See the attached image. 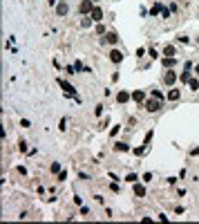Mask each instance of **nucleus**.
Here are the masks:
<instances>
[{
	"label": "nucleus",
	"mask_w": 199,
	"mask_h": 224,
	"mask_svg": "<svg viewBox=\"0 0 199 224\" xmlns=\"http://www.w3.org/2000/svg\"><path fill=\"white\" fill-rule=\"evenodd\" d=\"M58 85L63 88V92H65V94H70V97H74V99H76V101H81V99L76 97V90H74V88L70 85V83H65L63 79H58Z\"/></svg>",
	"instance_id": "1"
},
{
	"label": "nucleus",
	"mask_w": 199,
	"mask_h": 224,
	"mask_svg": "<svg viewBox=\"0 0 199 224\" xmlns=\"http://www.w3.org/2000/svg\"><path fill=\"white\" fill-rule=\"evenodd\" d=\"M78 9H81V14H92V9H94V5H92V0H81V5H78Z\"/></svg>",
	"instance_id": "2"
},
{
	"label": "nucleus",
	"mask_w": 199,
	"mask_h": 224,
	"mask_svg": "<svg viewBox=\"0 0 199 224\" xmlns=\"http://www.w3.org/2000/svg\"><path fill=\"white\" fill-rule=\"evenodd\" d=\"M159 108H161V101H159V99H152V101H148V103H146V110H148V112H157Z\"/></svg>",
	"instance_id": "3"
},
{
	"label": "nucleus",
	"mask_w": 199,
	"mask_h": 224,
	"mask_svg": "<svg viewBox=\"0 0 199 224\" xmlns=\"http://www.w3.org/2000/svg\"><path fill=\"white\" fill-rule=\"evenodd\" d=\"M90 18H92L94 23H101V18H103V9H101V7H94V9H92V14H90Z\"/></svg>",
	"instance_id": "4"
},
{
	"label": "nucleus",
	"mask_w": 199,
	"mask_h": 224,
	"mask_svg": "<svg viewBox=\"0 0 199 224\" xmlns=\"http://www.w3.org/2000/svg\"><path fill=\"white\" fill-rule=\"evenodd\" d=\"M67 11H70L67 2H58V5H56V14H58V16H67Z\"/></svg>",
	"instance_id": "5"
},
{
	"label": "nucleus",
	"mask_w": 199,
	"mask_h": 224,
	"mask_svg": "<svg viewBox=\"0 0 199 224\" xmlns=\"http://www.w3.org/2000/svg\"><path fill=\"white\" fill-rule=\"evenodd\" d=\"M105 41H108L110 45H116V43H119V34H116V32H108V34H105Z\"/></svg>",
	"instance_id": "6"
},
{
	"label": "nucleus",
	"mask_w": 199,
	"mask_h": 224,
	"mask_svg": "<svg viewBox=\"0 0 199 224\" xmlns=\"http://www.w3.org/2000/svg\"><path fill=\"white\" fill-rule=\"evenodd\" d=\"M110 61H112V63H121V61H123V54H121L119 50H112V52H110Z\"/></svg>",
	"instance_id": "7"
},
{
	"label": "nucleus",
	"mask_w": 199,
	"mask_h": 224,
	"mask_svg": "<svg viewBox=\"0 0 199 224\" xmlns=\"http://www.w3.org/2000/svg\"><path fill=\"white\" fill-rule=\"evenodd\" d=\"M175 81H177V74H175V72H166V76H163V83H166V85H172Z\"/></svg>",
	"instance_id": "8"
},
{
	"label": "nucleus",
	"mask_w": 199,
	"mask_h": 224,
	"mask_svg": "<svg viewBox=\"0 0 199 224\" xmlns=\"http://www.w3.org/2000/svg\"><path fill=\"white\" fill-rule=\"evenodd\" d=\"M130 99H132V94H128V92H119V94H116V101H119V103H128Z\"/></svg>",
	"instance_id": "9"
},
{
	"label": "nucleus",
	"mask_w": 199,
	"mask_h": 224,
	"mask_svg": "<svg viewBox=\"0 0 199 224\" xmlns=\"http://www.w3.org/2000/svg\"><path fill=\"white\" fill-rule=\"evenodd\" d=\"M143 99H146V94H143L141 90H134V92H132V101H137V103H141Z\"/></svg>",
	"instance_id": "10"
},
{
	"label": "nucleus",
	"mask_w": 199,
	"mask_h": 224,
	"mask_svg": "<svg viewBox=\"0 0 199 224\" xmlns=\"http://www.w3.org/2000/svg\"><path fill=\"white\" fill-rule=\"evenodd\" d=\"M134 195H137V197H143V195H146V186L134 184Z\"/></svg>",
	"instance_id": "11"
},
{
	"label": "nucleus",
	"mask_w": 199,
	"mask_h": 224,
	"mask_svg": "<svg viewBox=\"0 0 199 224\" xmlns=\"http://www.w3.org/2000/svg\"><path fill=\"white\" fill-rule=\"evenodd\" d=\"M179 97H181V94H179V90H170L168 92V99L170 101H179Z\"/></svg>",
	"instance_id": "12"
},
{
	"label": "nucleus",
	"mask_w": 199,
	"mask_h": 224,
	"mask_svg": "<svg viewBox=\"0 0 199 224\" xmlns=\"http://www.w3.org/2000/svg\"><path fill=\"white\" fill-rule=\"evenodd\" d=\"M161 11H163V7H161L159 2H155L152 9H150V14H152V16H157V14H161Z\"/></svg>",
	"instance_id": "13"
},
{
	"label": "nucleus",
	"mask_w": 199,
	"mask_h": 224,
	"mask_svg": "<svg viewBox=\"0 0 199 224\" xmlns=\"http://www.w3.org/2000/svg\"><path fill=\"white\" fill-rule=\"evenodd\" d=\"M114 150L116 153H125L128 150V144H114Z\"/></svg>",
	"instance_id": "14"
},
{
	"label": "nucleus",
	"mask_w": 199,
	"mask_h": 224,
	"mask_svg": "<svg viewBox=\"0 0 199 224\" xmlns=\"http://www.w3.org/2000/svg\"><path fill=\"white\" fill-rule=\"evenodd\" d=\"M163 54H166V56H175L177 52H175V47H172V45H168V47L163 50Z\"/></svg>",
	"instance_id": "15"
},
{
	"label": "nucleus",
	"mask_w": 199,
	"mask_h": 224,
	"mask_svg": "<svg viewBox=\"0 0 199 224\" xmlns=\"http://www.w3.org/2000/svg\"><path fill=\"white\" fill-rule=\"evenodd\" d=\"M188 85H190V90H199V81H197V79H190V81H188Z\"/></svg>",
	"instance_id": "16"
},
{
	"label": "nucleus",
	"mask_w": 199,
	"mask_h": 224,
	"mask_svg": "<svg viewBox=\"0 0 199 224\" xmlns=\"http://www.w3.org/2000/svg\"><path fill=\"white\" fill-rule=\"evenodd\" d=\"M52 173H54V175H58V173H61V164H58V162H54V164H52Z\"/></svg>",
	"instance_id": "17"
},
{
	"label": "nucleus",
	"mask_w": 199,
	"mask_h": 224,
	"mask_svg": "<svg viewBox=\"0 0 199 224\" xmlns=\"http://www.w3.org/2000/svg\"><path fill=\"white\" fill-rule=\"evenodd\" d=\"M125 179H128V182H130V184H137V179H139V177H137V175H134V173H130V175H128V177H125Z\"/></svg>",
	"instance_id": "18"
},
{
	"label": "nucleus",
	"mask_w": 199,
	"mask_h": 224,
	"mask_svg": "<svg viewBox=\"0 0 199 224\" xmlns=\"http://www.w3.org/2000/svg\"><path fill=\"white\" fill-rule=\"evenodd\" d=\"M152 99H159V101H161V99H163V94H161L159 90H152Z\"/></svg>",
	"instance_id": "19"
},
{
	"label": "nucleus",
	"mask_w": 199,
	"mask_h": 224,
	"mask_svg": "<svg viewBox=\"0 0 199 224\" xmlns=\"http://www.w3.org/2000/svg\"><path fill=\"white\" fill-rule=\"evenodd\" d=\"M65 179H67V173L61 170V173H58V182H65Z\"/></svg>",
	"instance_id": "20"
},
{
	"label": "nucleus",
	"mask_w": 199,
	"mask_h": 224,
	"mask_svg": "<svg viewBox=\"0 0 199 224\" xmlns=\"http://www.w3.org/2000/svg\"><path fill=\"white\" fill-rule=\"evenodd\" d=\"M110 188L114 191V193H121V188H119V184H116V182H114V184H110Z\"/></svg>",
	"instance_id": "21"
},
{
	"label": "nucleus",
	"mask_w": 199,
	"mask_h": 224,
	"mask_svg": "<svg viewBox=\"0 0 199 224\" xmlns=\"http://www.w3.org/2000/svg\"><path fill=\"white\" fill-rule=\"evenodd\" d=\"M143 182H152V173H146L143 175Z\"/></svg>",
	"instance_id": "22"
},
{
	"label": "nucleus",
	"mask_w": 199,
	"mask_h": 224,
	"mask_svg": "<svg viewBox=\"0 0 199 224\" xmlns=\"http://www.w3.org/2000/svg\"><path fill=\"white\" fill-rule=\"evenodd\" d=\"M96 32H99V36H101V34H105V27H103V25L99 23V27H96Z\"/></svg>",
	"instance_id": "23"
},
{
	"label": "nucleus",
	"mask_w": 199,
	"mask_h": 224,
	"mask_svg": "<svg viewBox=\"0 0 199 224\" xmlns=\"http://www.w3.org/2000/svg\"><path fill=\"white\" fill-rule=\"evenodd\" d=\"M20 126H23V128H29L32 123H29V121H27V119H20Z\"/></svg>",
	"instance_id": "24"
},
{
	"label": "nucleus",
	"mask_w": 199,
	"mask_h": 224,
	"mask_svg": "<svg viewBox=\"0 0 199 224\" xmlns=\"http://www.w3.org/2000/svg\"><path fill=\"white\" fill-rule=\"evenodd\" d=\"M61 130H63V132H65V128H67V121H65V119H61V126H58Z\"/></svg>",
	"instance_id": "25"
},
{
	"label": "nucleus",
	"mask_w": 199,
	"mask_h": 224,
	"mask_svg": "<svg viewBox=\"0 0 199 224\" xmlns=\"http://www.w3.org/2000/svg\"><path fill=\"white\" fill-rule=\"evenodd\" d=\"M190 155H193V157H199V146H197V148H193V150H190Z\"/></svg>",
	"instance_id": "26"
},
{
	"label": "nucleus",
	"mask_w": 199,
	"mask_h": 224,
	"mask_svg": "<svg viewBox=\"0 0 199 224\" xmlns=\"http://www.w3.org/2000/svg\"><path fill=\"white\" fill-rule=\"evenodd\" d=\"M47 2H49V5H56V0H47Z\"/></svg>",
	"instance_id": "27"
},
{
	"label": "nucleus",
	"mask_w": 199,
	"mask_h": 224,
	"mask_svg": "<svg viewBox=\"0 0 199 224\" xmlns=\"http://www.w3.org/2000/svg\"><path fill=\"white\" fill-rule=\"evenodd\" d=\"M195 72H197V74H199V65H197V67H195Z\"/></svg>",
	"instance_id": "28"
},
{
	"label": "nucleus",
	"mask_w": 199,
	"mask_h": 224,
	"mask_svg": "<svg viewBox=\"0 0 199 224\" xmlns=\"http://www.w3.org/2000/svg\"><path fill=\"white\" fill-rule=\"evenodd\" d=\"M92 2H96V0H92Z\"/></svg>",
	"instance_id": "29"
},
{
	"label": "nucleus",
	"mask_w": 199,
	"mask_h": 224,
	"mask_svg": "<svg viewBox=\"0 0 199 224\" xmlns=\"http://www.w3.org/2000/svg\"><path fill=\"white\" fill-rule=\"evenodd\" d=\"M63 2H67V0H63Z\"/></svg>",
	"instance_id": "30"
},
{
	"label": "nucleus",
	"mask_w": 199,
	"mask_h": 224,
	"mask_svg": "<svg viewBox=\"0 0 199 224\" xmlns=\"http://www.w3.org/2000/svg\"><path fill=\"white\" fill-rule=\"evenodd\" d=\"M197 43H199V38H197Z\"/></svg>",
	"instance_id": "31"
}]
</instances>
